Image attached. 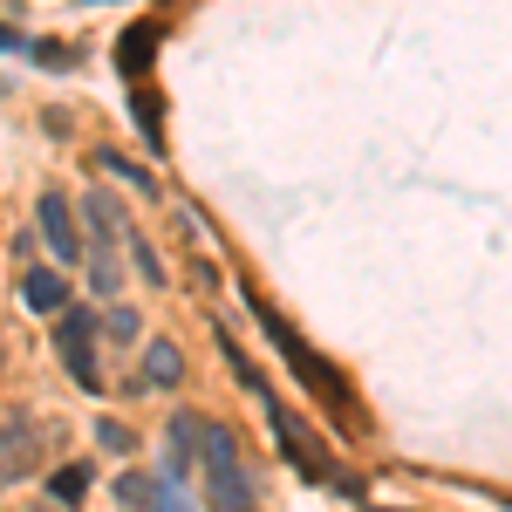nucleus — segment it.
<instances>
[{"mask_svg": "<svg viewBox=\"0 0 512 512\" xmlns=\"http://www.w3.org/2000/svg\"><path fill=\"white\" fill-rule=\"evenodd\" d=\"M198 485H205V499H212L219 512H253L260 485H253V472H246V451H239V431H233V424H212V431H205Z\"/></svg>", "mask_w": 512, "mask_h": 512, "instance_id": "nucleus-1", "label": "nucleus"}, {"mask_svg": "<svg viewBox=\"0 0 512 512\" xmlns=\"http://www.w3.org/2000/svg\"><path fill=\"white\" fill-rule=\"evenodd\" d=\"M96 335H103V321L82 315V308H62V315H55V355H62V369L76 376L82 390H103V369H96Z\"/></svg>", "mask_w": 512, "mask_h": 512, "instance_id": "nucleus-2", "label": "nucleus"}, {"mask_svg": "<svg viewBox=\"0 0 512 512\" xmlns=\"http://www.w3.org/2000/svg\"><path fill=\"white\" fill-rule=\"evenodd\" d=\"M260 403H267V424L280 431V451H287V465H294V472H308V478H328V458H321L315 444H308V431H301V424L280 410V396L267 390V383H260Z\"/></svg>", "mask_w": 512, "mask_h": 512, "instance_id": "nucleus-3", "label": "nucleus"}, {"mask_svg": "<svg viewBox=\"0 0 512 512\" xmlns=\"http://www.w3.org/2000/svg\"><path fill=\"white\" fill-rule=\"evenodd\" d=\"M35 233L48 239L55 260H82V233H76V219H69V198H62V192H41L35 198Z\"/></svg>", "mask_w": 512, "mask_h": 512, "instance_id": "nucleus-4", "label": "nucleus"}, {"mask_svg": "<svg viewBox=\"0 0 512 512\" xmlns=\"http://www.w3.org/2000/svg\"><path fill=\"white\" fill-rule=\"evenodd\" d=\"M178 383H185V349H178V342H144V369H137V383H130V390H178Z\"/></svg>", "mask_w": 512, "mask_h": 512, "instance_id": "nucleus-5", "label": "nucleus"}, {"mask_svg": "<svg viewBox=\"0 0 512 512\" xmlns=\"http://www.w3.org/2000/svg\"><path fill=\"white\" fill-rule=\"evenodd\" d=\"M21 308H28V315H62V308H69V274L28 267V274H21Z\"/></svg>", "mask_w": 512, "mask_h": 512, "instance_id": "nucleus-6", "label": "nucleus"}, {"mask_svg": "<svg viewBox=\"0 0 512 512\" xmlns=\"http://www.w3.org/2000/svg\"><path fill=\"white\" fill-rule=\"evenodd\" d=\"M205 431H212V417H198V410H178V417H171V472L178 478L205 458Z\"/></svg>", "mask_w": 512, "mask_h": 512, "instance_id": "nucleus-7", "label": "nucleus"}, {"mask_svg": "<svg viewBox=\"0 0 512 512\" xmlns=\"http://www.w3.org/2000/svg\"><path fill=\"white\" fill-rule=\"evenodd\" d=\"M82 219H89V246H123V239H130L123 205L110 192H89V198H82Z\"/></svg>", "mask_w": 512, "mask_h": 512, "instance_id": "nucleus-8", "label": "nucleus"}, {"mask_svg": "<svg viewBox=\"0 0 512 512\" xmlns=\"http://www.w3.org/2000/svg\"><path fill=\"white\" fill-rule=\"evenodd\" d=\"M28 465H35V431H28L21 410H7V444H0V472H7V485H21Z\"/></svg>", "mask_w": 512, "mask_h": 512, "instance_id": "nucleus-9", "label": "nucleus"}, {"mask_svg": "<svg viewBox=\"0 0 512 512\" xmlns=\"http://www.w3.org/2000/svg\"><path fill=\"white\" fill-rule=\"evenodd\" d=\"M117 506H123V512H158V506H164V478L123 472V478H117Z\"/></svg>", "mask_w": 512, "mask_h": 512, "instance_id": "nucleus-10", "label": "nucleus"}, {"mask_svg": "<svg viewBox=\"0 0 512 512\" xmlns=\"http://www.w3.org/2000/svg\"><path fill=\"white\" fill-rule=\"evenodd\" d=\"M89 287H96L103 301H117V294H123V260H117V246H89Z\"/></svg>", "mask_w": 512, "mask_h": 512, "instance_id": "nucleus-11", "label": "nucleus"}, {"mask_svg": "<svg viewBox=\"0 0 512 512\" xmlns=\"http://www.w3.org/2000/svg\"><path fill=\"white\" fill-rule=\"evenodd\" d=\"M48 492H55V506H82L89 499V465H62L48 478Z\"/></svg>", "mask_w": 512, "mask_h": 512, "instance_id": "nucleus-12", "label": "nucleus"}, {"mask_svg": "<svg viewBox=\"0 0 512 512\" xmlns=\"http://www.w3.org/2000/svg\"><path fill=\"white\" fill-rule=\"evenodd\" d=\"M151 28H130V35H123V76H144V69H151Z\"/></svg>", "mask_w": 512, "mask_h": 512, "instance_id": "nucleus-13", "label": "nucleus"}, {"mask_svg": "<svg viewBox=\"0 0 512 512\" xmlns=\"http://www.w3.org/2000/svg\"><path fill=\"white\" fill-rule=\"evenodd\" d=\"M103 164H110V171H117L123 185H137V192H151V185H158V178H151V171H144V164H137V158H123V151H103Z\"/></svg>", "mask_w": 512, "mask_h": 512, "instance_id": "nucleus-14", "label": "nucleus"}, {"mask_svg": "<svg viewBox=\"0 0 512 512\" xmlns=\"http://www.w3.org/2000/svg\"><path fill=\"white\" fill-rule=\"evenodd\" d=\"M137 328H144L137 308H110V321H103V335H110V342H137Z\"/></svg>", "mask_w": 512, "mask_h": 512, "instance_id": "nucleus-15", "label": "nucleus"}, {"mask_svg": "<svg viewBox=\"0 0 512 512\" xmlns=\"http://www.w3.org/2000/svg\"><path fill=\"white\" fill-rule=\"evenodd\" d=\"M130 260H137V274H144V280H164V274H158V253H151L144 239H130Z\"/></svg>", "mask_w": 512, "mask_h": 512, "instance_id": "nucleus-16", "label": "nucleus"}, {"mask_svg": "<svg viewBox=\"0 0 512 512\" xmlns=\"http://www.w3.org/2000/svg\"><path fill=\"white\" fill-rule=\"evenodd\" d=\"M96 437H103V451H117V458H123V451H130V431H123V424H103V431H96Z\"/></svg>", "mask_w": 512, "mask_h": 512, "instance_id": "nucleus-17", "label": "nucleus"}]
</instances>
